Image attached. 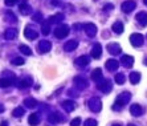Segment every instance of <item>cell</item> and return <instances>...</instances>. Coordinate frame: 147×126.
Wrapping results in <instances>:
<instances>
[{"instance_id":"cell-45","label":"cell","mask_w":147,"mask_h":126,"mask_svg":"<svg viewBox=\"0 0 147 126\" xmlns=\"http://www.w3.org/2000/svg\"><path fill=\"white\" fill-rule=\"evenodd\" d=\"M144 4H146V5H147V0H144Z\"/></svg>"},{"instance_id":"cell-44","label":"cell","mask_w":147,"mask_h":126,"mask_svg":"<svg viewBox=\"0 0 147 126\" xmlns=\"http://www.w3.org/2000/svg\"><path fill=\"white\" fill-rule=\"evenodd\" d=\"M127 126H135V125H134V123H130V125H127Z\"/></svg>"},{"instance_id":"cell-12","label":"cell","mask_w":147,"mask_h":126,"mask_svg":"<svg viewBox=\"0 0 147 126\" xmlns=\"http://www.w3.org/2000/svg\"><path fill=\"white\" fill-rule=\"evenodd\" d=\"M61 106L66 113H72L73 110L76 109V102L72 101V100H66V101H64V102L61 104Z\"/></svg>"},{"instance_id":"cell-7","label":"cell","mask_w":147,"mask_h":126,"mask_svg":"<svg viewBox=\"0 0 147 126\" xmlns=\"http://www.w3.org/2000/svg\"><path fill=\"white\" fill-rule=\"evenodd\" d=\"M73 84H74V86L78 90H84V89L88 86V81H86L84 77H81V76H77V77H74V80H73Z\"/></svg>"},{"instance_id":"cell-8","label":"cell","mask_w":147,"mask_h":126,"mask_svg":"<svg viewBox=\"0 0 147 126\" xmlns=\"http://www.w3.org/2000/svg\"><path fill=\"white\" fill-rule=\"evenodd\" d=\"M135 7H137V3L134 1V0H126V1H123L122 5H121V8H122L123 12H131L133 9H135Z\"/></svg>"},{"instance_id":"cell-32","label":"cell","mask_w":147,"mask_h":126,"mask_svg":"<svg viewBox=\"0 0 147 126\" xmlns=\"http://www.w3.org/2000/svg\"><path fill=\"white\" fill-rule=\"evenodd\" d=\"M13 79H0V88H8L12 85Z\"/></svg>"},{"instance_id":"cell-18","label":"cell","mask_w":147,"mask_h":126,"mask_svg":"<svg viewBox=\"0 0 147 126\" xmlns=\"http://www.w3.org/2000/svg\"><path fill=\"white\" fill-rule=\"evenodd\" d=\"M121 62H122L123 66L131 68L134 65V57H131V56H129V55H125V56H122V58H121Z\"/></svg>"},{"instance_id":"cell-41","label":"cell","mask_w":147,"mask_h":126,"mask_svg":"<svg viewBox=\"0 0 147 126\" xmlns=\"http://www.w3.org/2000/svg\"><path fill=\"white\" fill-rule=\"evenodd\" d=\"M111 8H113V4H106V5H105V7H103V9H106V11H110V9H111Z\"/></svg>"},{"instance_id":"cell-31","label":"cell","mask_w":147,"mask_h":126,"mask_svg":"<svg viewBox=\"0 0 147 126\" xmlns=\"http://www.w3.org/2000/svg\"><path fill=\"white\" fill-rule=\"evenodd\" d=\"M125 81H126V76H125V73H117L115 75V84L122 85V84H125Z\"/></svg>"},{"instance_id":"cell-1","label":"cell","mask_w":147,"mask_h":126,"mask_svg":"<svg viewBox=\"0 0 147 126\" xmlns=\"http://www.w3.org/2000/svg\"><path fill=\"white\" fill-rule=\"evenodd\" d=\"M130 100H131V94L129 92H123L121 94H118V97L115 98V104L113 106V110H121Z\"/></svg>"},{"instance_id":"cell-37","label":"cell","mask_w":147,"mask_h":126,"mask_svg":"<svg viewBox=\"0 0 147 126\" xmlns=\"http://www.w3.org/2000/svg\"><path fill=\"white\" fill-rule=\"evenodd\" d=\"M5 19H7L8 21H9V19H11V21H16V16H15L13 14H12V12H7V14H5Z\"/></svg>"},{"instance_id":"cell-2","label":"cell","mask_w":147,"mask_h":126,"mask_svg":"<svg viewBox=\"0 0 147 126\" xmlns=\"http://www.w3.org/2000/svg\"><path fill=\"white\" fill-rule=\"evenodd\" d=\"M89 109L94 113L101 112L102 109V101L98 98V97H93V98L89 100Z\"/></svg>"},{"instance_id":"cell-35","label":"cell","mask_w":147,"mask_h":126,"mask_svg":"<svg viewBox=\"0 0 147 126\" xmlns=\"http://www.w3.org/2000/svg\"><path fill=\"white\" fill-rule=\"evenodd\" d=\"M84 126H98V122H97L96 119L89 118V119H86L85 122H84Z\"/></svg>"},{"instance_id":"cell-22","label":"cell","mask_w":147,"mask_h":126,"mask_svg":"<svg viewBox=\"0 0 147 126\" xmlns=\"http://www.w3.org/2000/svg\"><path fill=\"white\" fill-rule=\"evenodd\" d=\"M17 33H19V32H17L16 28H9V29H7L5 33H4V39H5V40H13L17 36Z\"/></svg>"},{"instance_id":"cell-42","label":"cell","mask_w":147,"mask_h":126,"mask_svg":"<svg viewBox=\"0 0 147 126\" xmlns=\"http://www.w3.org/2000/svg\"><path fill=\"white\" fill-rule=\"evenodd\" d=\"M0 126H8V122L7 121H3V122L0 123Z\"/></svg>"},{"instance_id":"cell-16","label":"cell","mask_w":147,"mask_h":126,"mask_svg":"<svg viewBox=\"0 0 147 126\" xmlns=\"http://www.w3.org/2000/svg\"><path fill=\"white\" fill-rule=\"evenodd\" d=\"M106 69L110 72H115L117 69H118V66H119V64H118V61L117 60H114V58H109L106 61Z\"/></svg>"},{"instance_id":"cell-40","label":"cell","mask_w":147,"mask_h":126,"mask_svg":"<svg viewBox=\"0 0 147 126\" xmlns=\"http://www.w3.org/2000/svg\"><path fill=\"white\" fill-rule=\"evenodd\" d=\"M41 19H42V16H41L40 12H38V14H36V15L33 16V20H34V21H41Z\"/></svg>"},{"instance_id":"cell-43","label":"cell","mask_w":147,"mask_h":126,"mask_svg":"<svg viewBox=\"0 0 147 126\" xmlns=\"http://www.w3.org/2000/svg\"><path fill=\"white\" fill-rule=\"evenodd\" d=\"M3 112H4V106L0 104V113H3Z\"/></svg>"},{"instance_id":"cell-20","label":"cell","mask_w":147,"mask_h":126,"mask_svg":"<svg viewBox=\"0 0 147 126\" xmlns=\"http://www.w3.org/2000/svg\"><path fill=\"white\" fill-rule=\"evenodd\" d=\"M135 20L139 23V25L146 27L147 25V12H139V14L135 16Z\"/></svg>"},{"instance_id":"cell-26","label":"cell","mask_w":147,"mask_h":126,"mask_svg":"<svg viewBox=\"0 0 147 126\" xmlns=\"http://www.w3.org/2000/svg\"><path fill=\"white\" fill-rule=\"evenodd\" d=\"M139 81H140V73L139 72H133V73H130V82L131 84L137 85Z\"/></svg>"},{"instance_id":"cell-19","label":"cell","mask_w":147,"mask_h":126,"mask_svg":"<svg viewBox=\"0 0 147 126\" xmlns=\"http://www.w3.org/2000/svg\"><path fill=\"white\" fill-rule=\"evenodd\" d=\"M92 57L93 58H99L101 57V55H102V47H101V44H94V47H93V49H92Z\"/></svg>"},{"instance_id":"cell-9","label":"cell","mask_w":147,"mask_h":126,"mask_svg":"<svg viewBox=\"0 0 147 126\" xmlns=\"http://www.w3.org/2000/svg\"><path fill=\"white\" fill-rule=\"evenodd\" d=\"M38 51H40V53H47V52H49L52 49V43L48 40H42L38 43Z\"/></svg>"},{"instance_id":"cell-5","label":"cell","mask_w":147,"mask_h":126,"mask_svg":"<svg viewBox=\"0 0 147 126\" xmlns=\"http://www.w3.org/2000/svg\"><path fill=\"white\" fill-rule=\"evenodd\" d=\"M130 41L133 47H142L144 43V37H143V35H140V33H133L130 36Z\"/></svg>"},{"instance_id":"cell-15","label":"cell","mask_w":147,"mask_h":126,"mask_svg":"<svg viewBox=\"0 0 147 126\" xmlns=\"http://www.w3.org/2000/svg\"><path fill=\"white\" fill-rule=\"evenodd\" d=\"M77 47H78V41L77 40H69V41H66L65 45H64V51L65 52H73Z\"/></svg>"},{"instance_id":"cell-3","label":"cell","mask_w":147,"mask_h":126,"mask_svg":"<svg viewBox=\"0 0 147 126\" xmlns=\"http://www.w3.org/2000/svg\"><path fill=\"white\" fill-rule=\"evenodd\" d=\"M69 27L68 25H65V24H62V25H60V27H57L55 29V36L57 39H60V40H61V39H65L66 36H68L69 35Z\"/></svg>"},{"instance_id":"cell-36","label":"cell","mask_w":147,"mask_h":126,"mask_svg":"<svg viewBox=\"0 0 147 126\" xmlns=\"http://www.w3.org/2000/svg\"><path fill=\"white\" fill-rule=\"evenodd\" d=\"M24 58H21V57H16L12 60V64L13 65H17V66H20V65H24Z\"/></svg>"},{"instance_id":"cell-23","label":"cell","mask_w":147,"mask_h":126,"mask_svg":"<svg viewBox=\"0 0 147 126\" xmlns=\"http://www.w3.org/2000/svg\"><path fill=\"white\" fill-rule=\"evenodd\" d=\"M28 123H29L31 126H37L38 123H40V116H38L37 113L31 114V116H29V118H28Z\"/></svg>"},{"instance_id":"cell-24","label":"cell","mask_w":147,"mask_h":126,"mask_svg":"<svg viewBox=\"0 0 147 126\" xmlns=\"http://www.w3.org/2000/svg\"><path fill=\"white\" fill-rule=\"evenodd\" d=\"M89 57L88 56H80L78 58H76V64L78 66H88L89 65Z\"/></svg>"},{"instance_id":"cell-34","label":"cell","mask_w":147,"mask_h":126,"mask_svg":"<svg viewBox=\"0 0 147 126\" xmlns=\"http://www.w3.org/2000/svg\"><path fill=\"white\" fill-rule=\"evenodd\" d=\"M19 49H20V52H23V53L27 55V56L32 55V49L29 47H27V45H24V44H21L20 47H19Z\"/></svg>"},{"instance_id":"cell-39","label":"cell","mask_w":147,"mask_h":126,"mask_svg":"<svg viewBox=\"0 0 147 126\" xmlns=\"http://www.w3.org/2000/svg\"><path fill=\"white\" fill-rule=\"evenodd\" d=\"M4 3L7 5H9V7H12V5H15L17 3V0H4Z\"/></svg>"},{"instance_id":"cell-46","label":"cell","mask_w":147,"mask_h":126,"mask_svg":"<svg viewBox=\"0 0 147 126\" xmlns=\"http://www.w3.org/2000/svg\"><path fill=\"white\" fill-rule=\"evenodd\" d=\"M144 64H146V65H147V60H146V62H144Z\"/></svg>"},{"instance_id":"cell-21","label":"cell","mask_w":147,"mask_h":126,"mask_svg":"<svg viewBox=\"0 0 147 126\" xmlns=\"http://www.w3.org/2000/svg\"><path fill=\"white\" fill-rule=\"evenodd\" d=\"M92 80L94 82H99V81H102L103 80V75H102V70L99 68L94 69V70L92 72Z\"/></svg>"},{"instance_id":"cell-30","label":"cell","mask_w":147,"mask_h":126,"mask_svg":"<svg viewBox=\"0 0 147 126\" xmlns=\"http://www.w3.org/2000/svg\"><path fill=\"white\" fill-rule=\"evenodd\" d=\"M61 20H64V15L62 14H57V15H55V16H51L49 17V23L51 24H53V23H60Z\"/></svg>"},{"instance_id":"cell-28","label":"cell","mask_w":147,"mask_h":126,"mask_svg":"<svg viewBox=\"0 0 147 126\" xmlns=\"http://www.w3.org/2000/svg\"><path fill=\"white\" fill-rule=\"evenodd\" d=\"M24 113H25V109H24V108H21V106H17L16 109L12 112V116H13L15 118H21V117L24 116Z\"/></svg>"},{"instance_id":"cell-11","label":"cell","mask_w":147,"mask_h":126,"mask_svg":"<svg viewBox=\"0 0 147 126\" xmlns=\"http://www.w3.org/2000/svg\"><path fill=\"white\" fill-rule=\"evenodd\" d=\"M24 36L28 39V40H36L37 36H38V33H37V31H34L33 28L28 25V27L25 28V31H24Z\"/></svg>"},{"instance_id":"cell-27","label":"cell","mask_w":147,"mask_h":126,"mask_svg":"<svg viewBox=\"0 0 147 126\" xmlns=\"http://www.w3.org/2000/svg\"><path fill=\"white\" fill-rule=\"evenodd\" d=\"M24 105L27 106V108H36V106L38 105V102L34 98H32V97H28V98L24 100Z\"/></svg>"},{"instance_id":"cell-25","label":"cell","mask_w":147,"mask_h":126,"mask_svg":"<svg viewBox=\"0 0 147 126\" xmlns=\"http://www.w3.org/2000/svg\"><path fill=\"white\" fill-rule=\"evenodd\" d=\"M19 9H20V14L24 15V16H27V15H29L32 12V8L28 5L27 3H23L20 4V7H19Z\"/></svg>"},{"instance_id":"cell-4","label":"cell","mask_w":147,"mask_h":126,"mask_svg":"<svg viewBox=\"0 0 147 126\" xmlns=\"http://www.w3.org/2000/svg\"><path fill=\"white\" fill-rule=\"evenodd\" d=\"M97 88H98V90H101L102 93H110L111 92V88H113V84H111V81H109V80H102V81H99L98 84H97Z\"/></svg>"},{"instance_id":"cell-14","label":"cell","mask_w":147,"mask_h":126,"mask_svg":"<svg viewBox=\"0 0 147 126\" xmlns=\"http://www.w3.org/2000/svg\"><path fill=\"white\" fill-rule=\"evenodd\" d=\"M107 52L109 53H111V55H119L121 52H122V49H121V47H119V44H117V43H111V44H109L107 45Z\"/></svg>"},{"instance_id":"cell-10","label":"cell","mask_w":147,"mask_h":126,"mask_svg":"<svg viewBox=\"0 0 147 126\" xmlns=\"http://www.w3.org/2000/svg\"><path fill=\"white\" fill-rule=\"evenodd\" d=\"M84 29H85L86 35H88L89 37H94V36L97 35V27H96V25H94L93 23H88V24H85Z\"/></svg>"},{"instance_id":"cell-17","label":"cell","mask_w":147,"mask_h":126,"mask_svg":"<svg viewBox=\"0 0 147 126\" xmlns=\"http://www.w3.org/2000/svg\"><path fill=\"white\" fill-rule=\"evenodd\" d=\"M31 85H32V79H31V77H25V79H21V80H19V82H17V88H19V89L29 88Z\"/></svg>"},{"instance_id":"cell-6","label":"cell","mask_w":147,"mask_h":126,"mask_svg":"<svg viewBox=\"0 0 147 126\" xmlns=\"http://www.w3.org/2000/svg\"><path fill=\"white\" fill-rule=\"evenodd\" d=\"M65 117H62V114H60V113H53V114H49L48 117V121L52 123V125H56V123H61V122H65Z\"/></svg>"},{"instance_id":"cell-13","label":"cell","mask_w":147,"mask_h":126,"mask_svg":"<svg viewBox=\"0 0 147 126\" xmlns=\"http://www.w3.org/2000/svg\"><path fill=\"white\" fill-rule=\"evenodd\" d=\"M130 113H131V116H134V117H140L143 114V108L140 105H138V104H134V105L130 106Z\"/></svg>"},{"instance_id":"cell-38","label":"cell","mask_w":147,"mask_h":126,"mask_svg":"<svg viewBox=\"0 0 147 126\" xmlns=\"http://www.w3.org/2000/svg\"><path fill=\"white\" fill-rule=\"evenodd\" d=\"M80 125H81V118L80 117L72 119V122H70V126H80Z\"/></svg>"},{"instance_id":"cell-33","label":"cell","mask_w":147,"mask_h":126,"mask_svg":"<svg viewBox=\"0 0 147 126\" xmlns=\"http://www.w3.org/2000/svg\"><path fill=\"white\" fill-rule=\"evenodd\" d=\"M41 31L44 35H49V31H51V23L49 21H42L41 24Z\"/></svg>"},{"instance_id":"cell-29","label":"cell","mask_w":147,"mask_h":126,"mask_svg":"<svg viewBox=\"0 0 147 126\" xmlns=\"http://www.w3.org/2000/svg\"><path fill=\"white\" fill-rule=\"evenodd\" d=\"M113 31L115 32L117 35H121L123 32V24L122 21H115V23L113 24Z\"/></svg>"}]
</instances>
